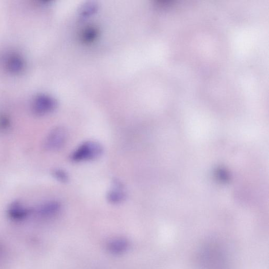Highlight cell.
I'll return each instance as SVG.
<instances>
[{
    "instance_id": "cell-1",
    "label": "cell",
    "mask_w": 269,
    "mask_h": 269,
    "mask_svg": "<svg viewBox=\"0 0 269 269\" xmlns=\"http://www.w3.org/2000/svg\"><path fill=\"white\" fill-rule=\"evenodd\" d=\"M103 151V147L100 143L95 141H86L72 153L70 159L75 163L93 161L100 158Z\"/></svg>"
},
{
    "instance_id": "cell-2",
    "label": "cell",
    "mask_w": 269,
    "mask_h": 269,
    "mask_svg": "<svg viewBox=\"0 0 269 269\" xmlns=\"http://www.w3.org/2000/svg\"><path fill=\"white\" fill-rule=\"evenodd\" d=\"M67 134L66 130L62 127H56L48 135L46 141V147L50 150H57L65 144Z\"/></svg>"
},
{
    "instance_id": "cell-3",
    "label": "cell",
    "mask_w": 269,
    "mask_h": 269,
    "mask_svg": "<svg viewBox=\"0 0 269 269\" xmlns=\"http://www.w3.org/2000/svg\"><path fill=\"white\" fill-rule=\"evenodd\" d=\"M126 196L123 183L121 180L115 179L112 181V188L107 193V201L112 204H119L126 200Z\"/></svg>"
},
{
    "instance_id": "cell-4",
    "label": "cell",
    "mask_w": 269,
    "mask_h": 269,
    "mask_svg": "<svg viewBox=\"0 0 269 269\" xmlns=\"http://www.w3.org/2000/svg\"><path fill=\"white\" fill-rule=\"evenodd\" d=\"M129 248V243L124 239H118L111 241L108 244V251L112 254H121Z\"/></svg>"
},
{
    "instance_id": "cell-5",
    "label": "cell",
    "mask_w": 269,
    "mask_h": 269,
    "mask_svg": "<svg viewBox=\"0 0 269 269\" xmlns=\"http://www.w3.org/2000/svg\"><path fill=\"white\" fill-rule=\"evenodd\" d=\"M61 208L60 203L56 201L48 202L40 208V212L42 215L50 216L58 214Z\"/></svg>"
},
{
    "instance_id": "cell-6",
    "label": "cell",
    "mask_w": 269,
    "mask_h": 269,
    "mask_svg": "<svg viewBox=\"0 0 269 269\" xmlns=\"http://www.w3.org/2000/svg\"><path fill=\"white\" fill-rule=\"evenodd\" d=\"M9 213L15 218H21L27 213V210L20 203L15 202L10 207Z\"/></svg>"
},
{
    "instance_id": "cell-7",
    "label": "cell",
    "mask_w": 269,
    "mask_h": 269,
    "mask_svg": "<svg viewBox=\"0 0 269 269\" xmlns=\"http://www.w3.org/2000/svg\"><path fill=\"white\" fill-rule=\"evenodd\" d=\"M52 174L55 179L61 182H66L69 179L68 174L61 169L54 170Z\"/></svg>"
}]
</instances>
